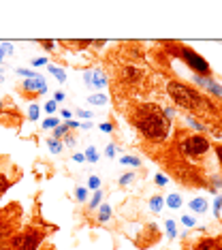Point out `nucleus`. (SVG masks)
<instances>
[{"label":"nucleus","mask_w":222,"mask_h":250,"mask_svg":"<svg viewBox=\"0 0 222 250\" xmlns=\"http://www.w3.org/2000/svg\"><path fill=\"white\" fill-rule=\"evenodd\" d=\"M216 156H218V161H220V167H222V146L216 147Z\"/></svg>","instance_id":"nucleus-44"},{"label":"nucleus","mask_w":222,"mask_h":250,"mask_svg":"<svg viewBox=\"0 0 222 250\" xmlns=\"http://www.w3.org/2000/svg\"><path fill=\"white\" fill-rule=\"evenodd\" d=\"M47 71H49L56 79H58L60 83H64V82H66V73H64V69H60V66H56V64H49V66H47Z\"/></svg>","instance_id":"nucleus-13"},{"label":"nucleus","mask_w":222,"mask_h":250,"mask_svg":"<svg viewBox=\"0 0 222 250\" xmlns=\"http://www.w3.org/2000/svg\"><path fill=\"white\" fill-rule=\"evenodd\" d=\"M47 147L51 152H54V154H60L62 150H64V144H62V141H58V139H47Z\"/></svg>","instance_id":"nucleus-17"},{"label":"nucleus","mask_w":222,"mask_h":250,"mask_svg":"<svg viewBox=\"0 0 222 250\" xmlns=\"http://www.w3.org/2000/svg\"><path fill=\"white\" fill-rule=\"evenodd\" d=\"M101 130H102V133H111V130H113V124H109V122L101 124Z\"/></svg>","instance_id":"nucleus-39"},{"label":"nucleus","mask_w":222,"mask_h":250,"mask_svg":"<svg viewBox=\"0 0 222 250\" xmlns=\"http://www.w3.org/2000/svg\"><path fill=\"white\" fill-rule=\"evenodd\" d=\"M167 92H169L171 99H173V103L178 107H182V109H188V111L197 109L199 111L201 107H212L209 101L203 99L195 88L186 86V83H182V82H175V79H171L167 83Z\"/></svg>","instance_id":"nucleus-2"},{"label":"nucleus","mask_w":222,"mask_h":250,"mask_svg":"<svg viewBox=\"0 0 222 250\" xmlns=\"http://www.w3.org/2000/svg\"><path fill=\"white\" fill-rule=\"evenodd\" d=\"M88 103L90 105H96V107H101V105H105L107 103V94H102V92H99V94H92L88 99Z\"/></svg>","instance_id":"nucleus-16"},{"label":"nucleus","mask_w":222,"mask_h":250,"mask_svg":"<svg viewBox=\"0 0 222 250\" xmlns=\"http://www.w3.org/2000/svg\"><path fill=\"white\" fill-rule=\"evenodd\" d=\"M182 225L190 229V227H195V225H197V220L192 218V216H188V214H186V216H182Z\"/></svg>","instance_id":"nucleus-29"},{"label":"nucleus","mask_w":222,"mask_h":250,"mask_svg":"<svg viewBox=\"0 0 222 250\" xmlns=\"http://www.w3.org/2000/svg\"><path fill=\"white\" fill-rule=\"evenodd\" d=\"M9 186H11V182L7 180V175L0 173V192H7V190H9Z\"/></svg>","instance_id":"nucleus-28"},{"label":"nucleus","mask_w":222,"mask_h":250,"mask_svg":"<svg viewBox=\"0 0 222 250\" xmlns=\"http://www.w3.org/2000/svg\"><path fill=\"white\" fill-rule=\"evenodd\" d=\"M137 130L150 141H164L169 137L171 120L158 105H141L133 118Z\"/></svg>","instance_id":"nucleus-1"},{"label":"nucleus","mask_w":222,"mask_h":250,"mask_svg":"<svg viewBox=\"0 0 222 250\" xmlns=\"http://www.w3.org/2000/svg\"><path fill=\"white\" fill-rule=\"evenodd\" d=\"M109 218H111V206L109 203H101V208H99V223H109Z\"/></svg>","instance_id":"nucleus-9"},{"label":"nucleus","mask_w":222,"mask_h":250,"mask_svg":"<svg viewBox=\"0 0 222 250\" xmlns=\"http://www.w3.org/2000/svg\"><path fill=\"white\" fill-rule=\"evenodd\" d=\"M0 250H9V246H4V244H0Z\"/></svg>","instance_id":"nucleus-47"},{"label":"nucleus","mask_w":222,"mask_h":250,"mask_svg":"<svg viewBox=\"0 0 222 250\" xmlns=\"http://www.w3.org/2000/svg\"><path fill=\"white\" fill-rule=\"evenodd\" d=\"M178 150L186 156H192V158H201L209 152V141L203 137V135H190L186 137L184 141H180Z\"/></svg>","instance_id":"nucleus-3"},{"label":"nucleus","mask_w":222,"mask_h":250,"mask_svg":"<svg viewBox=\"0 0 222 250\" xmlns=\"http://www.w3.org/2000/svg\"><path fill=\"white\" fill-rule=\"evenodd\" d=\"M101 203H102V190H96V192H94V197L90 199L88 206L94 209V208H101Z\"/></svg>","instance_id":"nucleus-22"},{"label":"nucleus","mask_w":222,"mask_h":250,"mask_svg":"<svg viewBox=\"0 0 222 250\" xmlns=\"http://www.w3.org/2000/svg\"><path fill=\"white\" fill-rule=\"evenodd\" d=\"M73 161H75V163H83L85 156H83V154H73Z\"/></svg>","instance_id":"nucleus-43"},{"label":"nucleus","mask_w":222,"mask_h":250,"mask_svg":"<svg viewBox=\"0 0 222 250\" xmlns=\"http://www.w3.org/2000/svg\"><path fill=\"white\" fill-rule=\"evenodd\" d=\"M133 180H135V173H133V171H130V173H124L122 178H120V186H128Z\"/></svg>","instance_id":"nucleus-26"},{"label":"nucleus","mask_w":222,"mask_h":250,"mask_svg":"<svg viewBox=\"0 0 222 250\" xmlns=\"http://www.w3.org/2000/svg\"><path fill=\"white\" fill-rule=\"evenodd\" d=\"M197 250H222V244L218 240H203L197 246Z\"/></svg>","instance_id":"nucleus-10"},{"label":"nucleus","mask_w":222,"mask_h":250,"mask_svg":"<svg viewBox=\"0 0 222 250\" xmlns=\"http://www.w3.org/2000/svg\"><path fill=\"white\" fill-rule=\"evenodd\" d=\"M120 161H122V165H130V167H141V161L137 156H122L120 158Z\"/></svg>","instance_id":"nucleus-21"},{"label":"nucleus","mask_w":222,"mask_h":250,"mask_svg":"<svg viewBox=\"0 0 222 250\" xmlns=\"http://www.w3.org/2000/svg\"><path fill=\"white\" fill-rule=\"evenodd\" d=\"M105 156H107V158H113V156H116V146H113V144H109V146H107V150H105Z\"/></svg>","instance_id":"nucleus-36"},{"label":"nucleus","mask_w":222,"mask_h":250,"mask_svg":"<svg viewBox=\"0 0 222 250\" xmlns=\"http://www.w3.org/2000/svg\"><path fill=\"white\" fill-rule=\"evenodd\" d=\"M154 180H156V184H158V186H164V184H169V178H167V175H162V173H158V175H156V178H154Z\"/></svg>","instance_id":"nucleus-34"},{"label":"nucleus","mask_w":222,"mask_h":250,"mask_svg":"<svg viewBox=\"0 0 222 250\" xmlns=\"http://www.w3.org/2000/svg\"><path fill=\"white\" fill-rule=\"evenodd\" d=\"M164 203H167L169 208H173V209H180L182 208V197L178 195V192H173V195H169L167 199H164Z\"/></svg>","instance_id":"nucleus-14"},{"label":"nucleus","mask_w":222,"mask_h":250,"mask_svg":"<svg viewBox=\"0 0 222 250\" xmlns=\"http://www.w3.org/2000/svg\"><path fill=\"white\" fill-rule=\"evenodd\" d=\"M62 118H66V120H68V118H73V111H68V109H62Z\"/></svg>","instance_id":"nucleus-45"},{"label":"nucleus","mask_w":222,"mask_h":250,"mask_svg":"<svg viewBox=\"0 0 222 250\" xmlns=\"http://www.w3.org/2000/svg\"><path fill=\"white\" fill-rule=\"evenodd\" d=\"M66 126H68V128H79V126H81V124L75 122V120H66Z\"/></svg>","instance_id":"nucleus-42"},{"label":"nucleus","mask_w":222,"mask_h":250,"mask_svg":"<svg viewBox=\"0 0 222 250\" xmlns=\"http://www.w3.org/2000/svg\"><path fill=\"white\" fill-rule=\"evenodd\" d=\"M0 83H2V75H0Z\"/></svg>","instance_id":"nucleus-48"},{"label":"nucleus","mask_w":222,"mask_h":250,"mask_svg":"<svg viewBox=\"0 0 222 250\" xmlns=\"http://www.w3.org/2000/svg\"><path fill=\"white\" fill-rule=\"evenodd\" d=\"M41 45L47 52H54V47H56V41H41Z\"/></svg>","instance_id":"nucleus-38"},{"label":"nucleus","mask_w":222,"mask_h":250,"mask_svg":"<svg viewBox=\"0 0 222 250\" xmlns=\"http://www.w3.org/2000/svg\"><path fill=\"white\" fill-rule=\"evenodd\" d=\"M64 144L66 146H75V137H64Z\"/></svg>","instance_id":"nucleus-46"},{"label":"nucleus","mask_w":222,"mask_h":250,"mask_svg":"<svg viewBox=\"0 0 222 250\" xmlns=\"http://www.w3.org/2000/svg\"><path fill=\"white\" fill-rule=\"evenodd\" d=\"M180 54L182 58H184V62L188 66H190V71L195 73V75H201V77H209V73H212V69H209V62L203 58V56H199L195 49L190 47H184V45H180Z\"/></svg>","instance_id":"nucleus-4"},{"label":"nucleus","mask_w":222,"mask_h":250,"mask_svg":"<svg viewBox=\"0 0 222 250\" xmlns=\"http://www.w3.org/2000/svg\"><path fill=\"white\" fill-rule=\"evenodd\" d=\"M4 54H13V45H11V43H4L2 45V47H0V62H2V58H4Z\"/></svg>","instance_id":"nucleus-27"},{"label":"nucleus","mask_w":222,"mask_h":250,"mask_svg":"<svg viewBox=\"0 0 222 250\" xmlns=\"http://www.w3.org/2000/svg\"><path fill=\"white\" fill-rule=\"evenodd\" d=\"M83 156H85V161H90V163H96V161H99V152H96L94 146H90L88 150H85Z\"/></svg>","instance_id":"nucleus-20"},{"label":"nucleus","mask_w":222,"mask_h":250,"mask_svg":"<svg viewBox=\"0 0 222 250\" xmlns=\"http://www.w3.org/2000/svg\"><path fill=\"white\" fill-rule=\"evenodd\" d=\"M190 209H192L195 214H203V212H207V201H205L203 197L192 199V201H190Z\"/></svg>","instance_id":"nucleus-8"},{"label":"nucleus","mask_w":222,"mask_h":250,"mask_svg":"<svg viewBox=\"0 0 222 250\" xmlns=\"http://www.w3.org/2000/svg\"><path fill=\"white\" fill-rule=\"evenodd\" d=\"M0 107H2V101H0Z\"/></svg>","instance_id":"nucleus-49"},{"label":"nucleus","mask_w":222,"mask_h":250,"mask_svg":"<svg viewBox=\"0 0 222 250\" xmlns=\"http://www.w3.org/2000/svg\"><path fill=\"white\" fill-rule=\"evenodd\" d=\"M75 197L79 199V201H85V199H88V190H85L83 186H79V188L75 190Z\"/></svg>","instance_id":"nucleus-32"},{"label":"nucleus","mask_w":222,"mask_h":250,"mask_svg":"<svg viewBox=\"0 0 222 250\" xmlns=\"http://www.w3.org/2000/svg\"><path fill=\"white\" fill-rule=\"evenodd\" d=\"M164 227H167V235L171 237V240H173V237H178V231H175V220H167Z\"/></svg>","instance_id":"nucleus-24"},{"label":"nucleus","mask_w":222,"mask_h":250,"mask_svg":"<svg viewBox=\"0 0 222 250\" xmlns=\"http://www.w3.org/2000/svg\"><path fill=\"white\" fill-rule=\"evenodd\" d=\"M41 246V233L39 231H24L11 235L9 250H37Z\"/></svg>","instance_id":"nucleus-5"},{"label":"nucleus","mask_w":222,"mask_h":250,"mask_svg":"<svg viewBox=\"0 0 222 250\" xmlns=\"http://www.w3.org/2000/svg\"><path fill=\"white\" fill-rule=\"evenodd\" d=\"M205 88H207L212 94H216V96H220V99H222V86L218 82H214V79L207 77V79H205Z\"/></svg>","instance_id":"nucleus-12"},{"label":"nucleus","mask_w":222,"mask_h":250,"mask_svg":"<svg viewBox=\"0 0 222 250\" xmlns=\"http://www.w3.org/2000/svg\"><path fill=\"white\" fill-rule=\"evenodd\" d=\"M68 130H71V128H68L66 124H60V126H56V128H54V137H51V139H58V141H62V137H66Z\"/></svg>","instance_id":"nucleus-18"},{"label":"nucleus","mask_w":222,"mask_h":250,"mask_svg":"<svg viewBox=\"0 0 222 250\" xmlns=\"http://www.w3.org/2000/svg\"><path fill=\"white\" fill-rule=\"evenodd\" d=\"M45 64H49V60L45 58V56H43V58H34L32 60V66H45Z\"/></svg>","instance_id":"nucleus-35"},{"label":"nucleus","mask_w":222,"mask_h":250,"mask_svg":"<svg viewBox=\"0 0 222 250\" xmlns=\"http://www.w3.org/2000/svg\"><path fill=\"white\" fill-rule=\"evenodd\" d=\"M17 75H21V77H26V79H32V77H39L34 71H28V69H17Z\"/></svg>","instance_id":"nucleus-31"},{"label":"nucleus","mask_w":222,"mask_h":250,"mask_svg":"<svg viewBox=\"0 0 222 250\" xmlns=\"http://www.w3.org/2000/svg\"><path fill=\"white\" fill-rule=\"evenodd\" d=\"M77 116H79V118H94L92 113H90V111H85V109H77Z\"/></svg>","instance_id":"nucleus-41"},{"label":"nucleus","mask_w":222,"mask_h":250,"mask_svg":"<svg viewBox=\"0 0 222 250\" xmlns=\"http://www.w3.org/2000/svg\"><path fill=\"white\" fill-rule=\"evenodd\" d=\"M21 86H24L26 92H34V94H45L47 92V83H45V79L41 75L32 77V79H26Z\"/></svg>","instance_id":"nucleus-7"},{"label":"nucleus","mask_w":222,"mask_h":250,"mask_svg":"<svg viewBox=\"0 0 222 250\" xmlns=\"http://www.w3.org/2000/svg\"><path fill=\"white\" fill-rule=\"evenodd\" d=\"M122 75H124V79H130V82H139V79H141V73L137 71L135 66H124Z\"/></svg>","instance_id":"nucleus-11"},{"label":"nucleus","mask_w":222,"mask_h":250,"mask_svg":"<svg viewBox=\"0 0 222 250\" xmlns=\"http://www.w3.org/2000/svg\"><path fill=\"white\" fill-rule=\"evenodd\" d=\"M186 122H188V124H190V126H192V128H197V130H203V128H205V126H203V124H201V122H199V120H195V118H192V116H188V118H186Z\"/></svg>","instance_id":"nucleus-30"},{"label":"nucleus","mask_w":222,"mask_h":250,"mask_svg":"<svg viewBox=\"0 0 222 250\" xmlns=\"http://www.w3.org/2000/svg\"><path fill=\"white\" fill-rule=\"evenodd\" d=\"M56 126H60L58 118H47V120H43V128H51V130H54Z\"/></svg>","instance_id":"nucleus-25"},{"label":"nucleus","mask_w":222,"mask_h":250,"mask_svg":"<svg viewBox=\"0 0 222 250\" xmlns=\"http://www.w3.org/2000/svg\"><path fill=\"white\" fill-rule=\"evenodd\" d=\"M54 101H56V103H62V101H64V92H62V90H58V92L54 94Z\"/></svg>","instance_id":"nucleus-40"},{"label":"nucleus","mask_w":222,"mask_h":250,"mask_svg":"<svg viewBox=\"0 0 222 250\" xmlns=\"http://www.w3.org/2000/svg\"><path fill=\"white\" fill-rule=\"evenodd\" d=\"M220 212H222V197H216V201H214V214L220 218Z\"/></svg>","instance_id":"nucleus-33"},{"label":"nucleus","mask_w":222,"mask_h":250,"mask_svg":"<svg viewBox=\"0 0 222 250\" xmlns=\"http://www.w3.org/2000/svg\"><path fill=\"white\" fill-rule=\"evenodd\" d=\"M39 116H41V109H39V105H30L28 107V120H39Z\"/></svg>","instance_id":"nucleus-23"},{"label":"nucleus","mask_w":222,"mask_h":250,"mask_svg":"<svg viewBox=\"0 0 222 250\" xmlns=\"http://www.w3.org/2000/svg\"><path fill=\"white\" fill-rule=\"evenodd\" d=\"M88 188L90 190H101V178H99V175H90V178H88Z\"/></svg>","instance_id":"nucleus-19"},{"label":"nucleus","mask_w":222,"mask_h":250,"mask_svg":"<svg viewBox=\"0 0 222 250\" xmlns=\"http://www.w3.org/2000/svg\"><path fill=\"white\" fill-rule=\"evenodd\" d=\"M56 107H58V103H56V101H49V103H45V111H47V113H54Z\"/></svg>","instance_id":"nucleus-37"},{"label":"nucleus","mask_w":222,"mask_h":250,"mask_svg":"<svg viewBox=\"0 0 222 250\" xmlns=\"http://www.w3.org/2000/svg\"><path fill=\"white\" fill-rule=\"evenodd\" d=\"M162 206H164V199L161 195H156V197L150 199V209H152V212H161Z\"/></svg>","instance_id":"nucleus-15"},{"label":"nucleus","mask_w":222,"mask_h":250,"mask_svg":"<svg viewBox=\"0 0 222 250\" xmlns=\"http://www.w3.org/2000/svg\"><path fill=\"white\" fill-rule=\"evenodd\" d=\"M107 83H109V77H107L105 71L101 69H88L83 73V86L85 88H107Z\"/></svg>","instance_id":"nucleus-6"}]
</instances>
